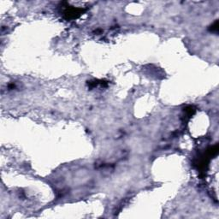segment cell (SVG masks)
<instances>
[{"label": "cell", "mask_w": 219, "mask_h": 219, "mask_svg": "<svg viewBox=\"0 0 219 219\" xmlns=\"http://www.w3.org/2000/svg\"><path fill=\"white\" fill-rule=\"evenodd\" d=\"M82 9H75V8H73V9H67L65 14L68 16V17H69V18H76L77 16H79L81 14H82Z\"/></svg>", "instance_id": "obj_1"}]
</instances>
